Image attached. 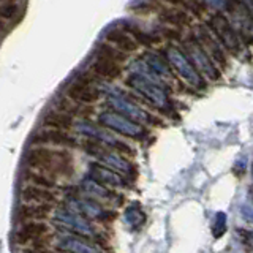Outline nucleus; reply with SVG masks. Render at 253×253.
<instances>
[{
  "mask_svg": "<svg viewBox=\"0 0 253 253\" xmlns=\"http://www.w3.org/2000/svg\"><path fill=\"white\" fill-rule=\"evenodd\" d=\"M6 30H8V27L5 26V22H3V21H0V35L5 34Z\"/></svg>",
  "mask_w": 253,
  "mask_h": 253,
  "instance_id": "nucleus-33",
  "label": "nucleus"
},
{
  "mask_svg": "<svg viewBox=\"0 0 253 253\" xmlns=\"http://www.w3.org/2000/svg\"><path fill=\"white\" fill-rule=\"evenodd\" d=\"M52 223L59 226L63 231L76 233L79 236H92L93 229L81 213L71 209L67 204L65 208H57L52 211Z\"/></svg>",
  "mask_w": 253,
  "mask_h": 253,
  "instance_id": "nucleus-3",
  "label": "nucleus"
},
{
  "mask_svg": "<svg viewBox=\"0 0 253 253\" xmlns=\"http://www.w3.org/2000/svg\"><path fill=\"white\" fill-rule=\"evenodd\" d=\"M68 206L87 218L105 220L106 217H113V212H108L106 209H103L97 201L92 200V198H73V200L68 201Z\"/></svg>",
  "mask_w": 253,
  "mask_h": 253,
  "instance_id": "nucleus-11",
  "label": "nucleus"
},
{
  "mask_svg": "<svg viewBox=\"0 0 253 253\" xmlns=\"http://www.w3.org/2000/svg\"><path fill=\"white\" fill-rule=\"evenodd\" d=\"M92 71L101 79L113 81V79H117L122 75V67H121V63H116L113 60L97 57L92 63Z\"/></svg>",
  "mask_w": 253,
  "mask_h": 253,
  "instance_id": "nucleus-15",
  "label": "nucleus"
},
{
  "mask_svg": "<svg viewBox=\"0 0 253 253\" xmlns=\"http://www.w3.org/2000/svg\"><path fill=\"white\" fill-rule=\"evenodd\" d=\"M24 163L29 169L44 172L52 177H70L73 174V158L67 150H59L49 146L30 147Z\"/></svg>",
  "mask_w": 253,
  "mask_h": 253,
  "instance_id": "nucleus-1",
  "label": "nucleus"
},
{
  "mask_svg": "<svg viewBox=\"0 0 253 253\" xmlns=\"http://www.w3.org/2000/svg\"><path fill=\"white\" fill-rule=\"evenodd\" d=\"M24 184H32V185H38V187H43V188H49L54 190L57 187V182H55V177L52 176H47L44 172H40L35 169H26L24 171Z\"/></svg>",
  "mask_w": 253,
  "mask_h": 253,
  "instance_id": "nucleus-20",
  "label": "nucleus"
},
{
  "mask_svg": "<svg viewBox=\"0 0 253 253\" xmlns=\"http://www.w3.org/2000/svg\"><path fill=\"white\" fill-rule=\"evenodd\" d=\"M43 125L46 126V128L63 130V131H68L70 128H75L73 117L65 114V113H60V111H57V109H52V111H49V113L44 114Z\"/></svg>",
  "mask_w": 253,
  "mask_h": 253,
  "instance_id": "nucleus-16",
  "label": "nucleus"
},
{
  "mask_svg": "<svg viewBox=\"0 0 253 253\" xmlns=\"http://www.w3.org/2000/svg\"><path fill=\"white\" fill-rule=\"evenodd\" d=\"M100 122L108 126V128H113L117 133L125 134V136H131V138H139L144 130L142 126L136 122H133L131 119H126L125 116L119 114V113H103L100 116Z\"/></svg>",
  "mask_w": 253,
  "mask_h": 253,
  "instance_id": "nucleus-5",
  "label": "nucleus"
},
{
  "mask_svg": "<svg viewBox=\"0 0 253 253\" xmlns=\"http://www.w3.org/2000/svg\"><path fill=\"white\" fill-rule=\"evenodd\" d=\"M106 40L109 44H113L122 52H134L138 49V42L128 32L122 29H113L106 34Z\"/></svg>",
  "mask_w": 253,
  "mask_h": 253,
  "instance_id": "nucleus-14",
  "label": "nucleus"
},
{
  "mask_svg": "<svg viewBox=\"0 0 253 253\" xmlns=\"http://www.w3.org/2000/svg\"><path fill=\"white\" fill-rule=\"evenodd\" d=\"M0 2H8V3H13L11 0H0Z\"/></svg>",
  "mask_w": 253,
  "mask_h": 253,
  "instance_id": "nucleus-34",
  "label": "nucleus"
},
{
  "mask_svg": "<svg viewBox=\"0 0 253 253\" xmlns=\"http://www.w3.org/2000/svg\"><path fill=\"white\" fill-rule=\"evenodd\" d=\"M239 236L242 242L247 245L249 249H253V233L249 231V229H239Z\"/></svg>",
  "mask_w": 253,
  "mask_h": 253,
  "instance_id": "nucleus-29",
  "label": "nucleus"
},
{
  "mask_svg": "<svg viewBox=\"0 0 253 253\" xmlns=\"http://www.w3.org/2000/svg\"><path fill=\"white\" fill-rule=\"evenodd\" d=\"M226 231V213L225 212H217L215 215V223H213V236L221 237Z\"/></svg>",
  "mask_w": 253,
  "mask_h": 253,
  "instance_id": "nucleus-27",
  "label": "nucleus"
},
{
  "mask_svg": "<svg viewBox=\"0 0 253 253\" xmlns=\"http://www.w3.org/2000/svg\"><path fill=\"white\" fill-rule=\"evenodd\" d=\"M160 19L166 24H171L174 27H182V26H187L190 22L188 14L176 10V8H163L160 11Z\"/></svg>",
  "mask_w": 253,
  "mask_h": 253,
  "instance_id": "nucleus-22",
  "label": "nucleus"
},
{
  "mask_svg": "<svg viewBox=\"0 0 253 253\" xmlns=\"http://www.w3.org/2000/svg\"><path fill=\"white\" fill-rule=\"evenodd\" d=\"M165 2H168L171 5H179V3H185V0H165Z\"/></svg>",
  "mask_w": 253,
  "mask_h": 253,
  "instance_id": "nucleus-32",
  "label": "nucleus"
},
{
  "mask_svg": "<svg viewBox=\"0 0 253 253\" xmlns=\"http://www.w3.org/2000/svg\"><path fill=\"white\" fill-rule=\"evenodd\" d=\"M19 8L16 6L14 3H3L0 5V18L2 19H13L18 16Z\"/></svg>",
  "mask_w": 253,
  "mask_h": 253,
  "instance_id": "nucleus-28",
  "label": "nucleus"
},
{
  "mask_svg": "<svg viewBox=\"0 0 253 253\" xmlns=\"http://www.w3.org/2000/svg\"><path fill=\"white\" fill-rule=\"evenodd\" d=\"M22 253H54V252L46 247H26V250Z\"/></svg>",
  "mask_w": 253,
  "mask_h": 253,
  "instance_id": "nucleus-30",
  "label": "nucleus"
},
{
  "mask_svg": "<svg viewBox=\"0 0 253 253\" xmlns=\"http://www.w3.org/2000/svg\"><path fill=\"white\" fill-rule=\"evenodd\" d=\"M19 201L27 204H47L55 206L59 201L57 193L54 190L43 188L32 184H24L19 190Z\"/></svg>",
  "mask_w": 253,
  "mask_h": 253,
  "instance_id": "nucleus-7",
  "label": "nucleus"
},
{
  "mask_svg": "<svg viewBox=\"0 0 253 253\" xmlns=\"http://www.w3.org/2000/svg\"><path fill=\"white\" fill-rule=\"evenodd\" d=\"M201 40H203V43H204V49L208 51L206 54L212 55V57L215 59L218 63H221V65H225V63H226V59H225V54H223V51L220 49L218 42H217V43L213 42V40L209 37V34H206V32H203V37H201Z\"/></svg>",
  "mask_w": 253,
  "mask_h": 253,
  "instance_id": "nucleus-25",
  "label": "nucleus"
},
{
  "mask_svg": "<svg viewBox=\"0 0 253 253\" xmlns=\"http://www.w3.org/2000/svg\"><path fill=\"white\" fill-rule=\"evenodd\" d=\"M32 142L35 146H70V147L78 146V139L71 136L68 131L52 130V128H44L37 131L32 136Z\"/></svg>",
  "mask_w": 253,
  "mask_h": 253,
  "instance_id": "nucleus-8",
  "label": "nucleus"
},
{
  "mask_svg": "<svg viewBox=\"0 0 253 253\" xmlns=\"http://www.w3.org/2000/svg\"><path fill=\"white\" fill-rule=\"evenodd\" d=\"M97 57H101V59H108V60H113L116 63H122L125 60V52L119 51L117 47H114L113 44L109 43H103L97 47Z\"/></svg>",
  "mask_w": 253,
  "mask_h": 253,
  "instance_id": "nucleus-23",
  "label": "nucleus"
},
{
  "mask_svg": "<svg viewBox=\"0 0 253 253\" xmlns=\"http://www.w3.org/2000/svg\"><path fill=\"white\" fill-rule=\"evenodd\" d=\"M67 97L79 105H92L100 98V90L93 85V79L81 75L67 87Z\"/></svg>",
  "mask_w": 253,
  "mask_h": 253,
  "instance_id": "nucleus-4",
  "label": "nucleus"
},
{
  "mask_svg": "<svg viewBox=\"0 0 253 253\" xmlns=\"http://www.w3.org/2000/svg\"><path fill=\"white\" fill-rule=\"evenodd\" d=\"M54 206L47 204H27L21 203L16 209V218L19 223L22 221H32V220H46L49 213H52Z\"/></svg>",
  "mask_w": 253,
  "mask_h": 253,
  "instance_id": "nucleus-12",
  "label": "nucleus"
},
{
  "mask_svg": "<svg viewBox=\"0 0 253 253\" xmlns=\"http://www.w3.org/2000/svg\"><path fill=\"white\" fill-rule=\"evenodd\" d=\"M242 213H244V217L253 221V206L250 204H242Z\"/></svg>",
  "mask_w": 253,
  "mask_h": 253,
  "instance_id": "nucleus-31",
  "label": "nucleus"
},
{
  "mask_svg": "<svg viewBox=\"0 0 253 253\" xmlns=\"http://www.w3.org/2000/svg\"><path fill=\"white\" fill-rule=\"evenodd\" d=\"M81 187L87 195L92 196V200H106V201L116 200V196L111 193L108 188H105V185H101L92 179H84Z\"/></svg>",
  "mask_w": 253,
  "mask_h": 253,
  "instance_id": "nucleus-21",
  "label": "nucleus"
},
{
  "mask_svg": "<svg viewBox=\"0 0 253 253\" xmlns=\"http://www.w3.org/2000/svg\"><path fill=\"white\" fill-rule=\"evenodd\" d=\"M89 176L92 180L98 182V184H101V185H111V187H124L125 185L124 179L119 176L117 172L108 169L106 166H103L100 163L90 165Z\"/></svg>",
  "mask_w": 253,
  "mask_h": 253,
  "instance_id": "nucleus-13",
  "label": "nucleus"
},
{
  "mask_svg": "<svg viewBox=\"0 0 253 253\" xmlns=\"http://www.w3.org/2000/svg\"><path fill=\"white\" fill-rule=\"evenodd\" d=\"M111 106L116 108L119 114H122L125 117H130L133 122L134 121H144V122L149 121V116L144 113V111L139 109L136 105H133V103L126 101V100L113 98V100H111Z\"/></svg>",
  "mask_w": 253,
  "mask_h": 253,
  "instance_id": "nucleus-18",
  "label": "nucleus"
},
{
  "mask_svg": "<svg viewBox=\"0 0 253 253\" xmlns=\"http://www.w3.org/2000/svg\"><path fill=\"white\" fill-rule=\"evenodd\" d=\"M171 62H172V65L177 68L179 73L184 76L190 84H193V85H200L201 84V79H200V76H198L196 70L193 68L192 63H190L184 57V55H180L179 52H172L171 54Z\"/></svg>",
  "mask_w": 253,
  "mask_h": 253,
  "instance_id": "nucleus-19",
  "label": "nucleus"
},
{
  "mask_svg": "<svg viewBox=\"0 0 253 253\" xmlns=\"http://www.w3.org/2000/svg\"><path fill=\"white\" fill-rule=\"evenodd\" d=\"M75 130L78 133L84 134L85 138H89L92 141H97L103 146H111V147H121V149H126L121 141H119L116 136H113L108 130L105 128H100V126L93 125L87 121H79L75 122Z\"/></svg>",
  "mask_w": 253,
  "mask_h": 253,
  "instance_id": "nucleus-6",
  "label": "nucleus"
},
{
  "mask_svg": "<svg viewBox=\"0 0 253 253\" xmlns=\"http://www.w3.org/2000/svg\"><path fill=\"white\" fill-rule=\"evenodd\" d=\"M144 218H146L144 212H142L138 206H130V208L125 211V220L131 228L141 226L142 223H144Z\"/></svg>",
  "mask_w": 253,
  "mask_h": 253,
  "instance_id": "nucleus-26",
  "label": "nucleus"
},
{
  "mask_svg": "<svg viewBox=\"0 0 253 253\" xmlns=\"http://www.w3.org/2000/svg\"><path fill=\"white\" fill-rule=\"evenodd\" d=\"M85 105H79V103L70 100V98H60L55 100V109L60 111V113H65L68 116H83V113L85 111L84 108Z\"/></svg>",
  "mask_w": 253,
  "mask_h": 253,
  "instance_id": "nucleus-24",
  "label": "nucleus"
},
{
  "mask_svg": "<svg viewBox=\"0 0 253 253\" xmlns=\"http://www.w3.org/2000/svg\"><path fill=\"white\" fill-rule=\"evenodd\" d=\"M57 247L67 253H100L93 245L87 244L76 236H62L57 242Z\"/></svg>",
  "mask_w": 253,
  "mask_h": 253,
  "instance_id": "nucleus-17",
  "label": "nucleus"
},
{
  "mask_svg": "<svg viewBox=\"0 0 253 253\" xmlns=\"http://www.w3.org/2000/svg\"><path fill=\"white\" fill-rule=\"evenodd\" d=\"M211 29L215 32L218 42L226 46L229 51H233L234 54L239 51V38H237L234 29L229 26V22L223 18V16H213L209 21Z\"/></svg>",
  "mask_w": 253,
  "mask_h": 253,
  "instance_id": "nucleus-9",
  "label": "nucleus"
},
{
  "mask_svg": "<svg viewBox=\"0 0 253 253\" xmlns=\"http://www.w3.org/2000/svg\"><path fill=\"white\" fill-rule=\"evenodd\" d=\"M51 226L44 220H32L19 223L14 231V242L21 247H46Z\"/></svg>",
  "mask_w": 253,
  "mask_h": 253,
  "instance_id": "nucleus-2",
  "label": "nucleus"
},
{
  "mask_svg": "<svg viewBox=\"0 0 253 253\" xmlns=\"http://www.w3.org/2000/svg\"><path fill=\"white\" fill-rule=\"evenodd\" d=\"M128 84L133 89H136L141 95H144V97L150 103H154L157 108L163 109L168 106V98H166L165 92L162 89H158L152 81H147V79H142V78H131Z\"/></svg>",
  "mask_w": 253,
  "mask_h": 253,
  "instance_id": "nucleus-10",
  "label": "nucleus"
}]
</instances>
